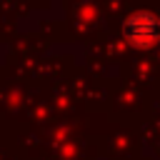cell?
<instances>
[{
	"label": "cell",
	"mask_w": 160,
	"mask_h": 160,
	"mask_svg": "<svg viewBox=\"0 0 160 160\" xmlns=\"http://www.w3.org/2000/svg\"><path fill=\"white\" fill-rule=\"evenodd\" d=\"M122 32L135 48H150L160 40V20L155 12H148V10L132 12L122 22Z\"/></svg>",
	"instance_id": "obj_1"
}]
</instances>
